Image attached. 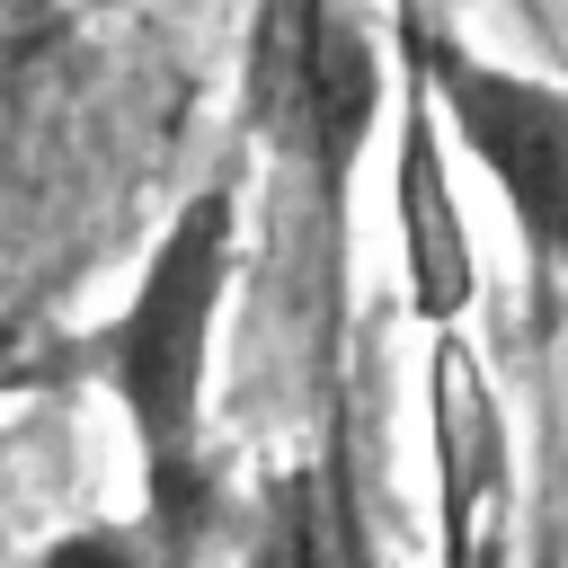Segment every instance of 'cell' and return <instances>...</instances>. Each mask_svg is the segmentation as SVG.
Returning <instances> with one entry per match:
<instances>
[{
	"instance_id": "6da1fadb",
	"label": "cell",
	"mask_w": 568,
	"mask_h": 568,
	"mask_svg": "<svg viewBox=\"0 0 568 568\" xmlns=\"http://www.w3.org/2000/svg\"><path fill=\"white\" fill-rule=\"evenodd\" d=\"M240 275V195L231 178L195 186L142 248L124 302L80 337V373L115 399L133 435V488L142 532L178 568L204 541L213 515V337Z\"/></svg>"
},
{
	"instance_id": "7a4b0ae2",
	"label": "cell",
	"mask_w": 568,
	"mask_h": 568,
	"mask_svg": "<svg viewBox=\"0 0 568 568\" xmlns=\"http://www.w3.org/2000/svg\"><path fill=\"white\" fill-rule=\"evenodd\" d=\"M417 71L444 142L488 178L532 275H568V89L426 27H417Z\"/></svg>"
},
{
	"instance_id": "3957f363",
	"label": "cell",
	"mask_w": 568,
	"mask_h": 568,
	"mask_svg": "<svg viewBox=\"0 0 568 568\" xmlns=\"http://www.w3.org/2000/svg\"><path fill=\"white\" fill-rule=\"evenodd\" d=\"M382 124V36L355 0H284L275 27V133L311 169L320 213V293L346 302L355 266V169Z\"/></svg>"
},
{
	"instance_id": "277c9868",
	"label": "cell",
	"mask_w": 568,
	"mask_h": 568,
	"mask_svg": "<svg viewBox=\"0 0 568 568\" xmlns=\"http://www.w3.org/2000/svg\"><path fill=\"white\" fill-rule=\"evenodd\" d=\"M399 160H390V231H399V275H408V311L426 337H453L479 302V248L462 231V195L444 169V124L417 71V9L399 18Z\"/></svg>"
},
{
	"instance_id": "5b68a950",
	"label": "cell",
	"mask_w": 568,
	"mask_h": 568,
	"mask_svg": "<svg viewBox=\"0 0 568 568\" xmlns=\"http://www.w3.org/2000/svg\"><path fill=\"white\" fill-rule=\"evenodd\" d=\"M435 355V479H444V568H506V506H515V470H506V435H497V399L453 337H426Z\"/></svg>"
},
{
	"instance_id": "8992f818",
	"label": "cell",
	"mask_w": 568,
	"mask_h": 568,
	"mask_svg": "<svg viewBox=\"0 0 568 568\" xmlns=\"http://www.w3.org/2000/svg\"><path fill=\"white\" fill-rule=\"evenodd\" d=\"M27 568H169L160 541L142 532V515H80L53 541H36Z\"/></svg>"
},
{
	"instance_id": "52a82bcc",
	"label": "cell",
	"mask_w": 568,
	"mask_h": 568,
	"mask_svg": "<svg viewBox=\"0 0 568 568\" xmlns=\"http://www.w3.org/2000/svg\"><path fill=\"white\" fill-rule=\"evenodd\" d=\"M266 568H320V524H311V488H302V479H284V488H275Z\"/></svg>"
}]
</instances>
